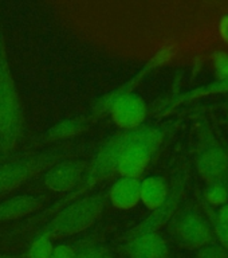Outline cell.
Listing matches in <instances>:
<instances>
[{"instance_id": "obj_25", "label": "cell", "mask_w": 228, "mask_h": 258, "mask_svg": "<svg viewBox=\"0 0 228 258\" xmlns=\"http://www.w3.org/2000/svg\"><path fill=\"white\" fill-rule=\"evenodd\" d=\"M217 31L225 44H228V14L223 15L217 24Z\"/></svg>"}, {"instance_id": "obj_9", "label": "cell", "mask_w": 228, "mask_h": 258, "mask_svg": "<svg viewBox=\"0 0 228 258\" xmlns=\"http://www.w3.org/2000/svg\"><path fill=\"white\" fill-rule=\"evenodd\" d=\"M109 114L121 131H133L142 125L148 114V106L142 96L133 92L117 101Z\"/></svg>"}, {"instance_id": "obj_5", "label": "cell", "mask_w": 228, "mask_h": 258, "mask_svg": "<svg viewBox=\"0 0 228 258\" xmlns=\"http://www.w3.org/2000/svg\"><path fill=\"white\" fill-rule=\"evenodd\" d=\"M68 149L58 148L46 153H36L31 156L4 161L0 164V195L8 194L30 180L39 172H44L51 165L63 160Z\"/></svg>"}, {"instance_id": "obj_4", "label": "cell", "mask_w": 228, "mask_h": 258, "mask_svg": "<svg viewBox=\"0 0 228 258\" xmlns=\"http://www.w3.org/2000/svg\"><path fill=\"white\" fill-rule=\"evenodd\" d=\"M126 135H128V131H120L105 141V144L101 147L100 151L97 152V155L92 160V164L88 165V169H86V173H85L81 184L68 197L56 202L54 207L48 209L46 213L55 211V210L58 211L67 205L70 201L78 197H82L86 191L92 189L94 185L112 177L117 172L118 160H120L121 151L124 147Z\"/></svg>"}, {"instance_id": "obj_15", "label": "cell", "mask_w": 228, "mask_h": 258, "mask_svg": "<svg viewBox=\"0 0 228 258\" xmlns=\"http://www.w3.org/2000/svg\"><path fill=\"white\" fill-rule=\"evenodd\" d=\"M169 195L167 179L160 175H152L142 179L140 183V202L150 211L164 205Z\"/></svg>"}, {"instance_id": "obj_27", "label": "cell", "mask_w": 228, "mask_h": 258, "mask_svg": "<svg viewBox=\"0 0 228 258\" xmlns=\"http://www.w3.org/2000/svg\"><path fill=\"white\" fill-rule=\"evenodd\" d=\"M0 258H2V257H0Z\"/></svg>"}, {"instance_id": "obj_24", "label": "cell", "mask_w": 228, "mask_h": 258, "mask_svg": "<svg viewBox=\"0 0 228 258\" xmlns=\"http://www.w3.org/2000/svg\"><path fill=\"white\" fill-rule=\"evenodd\" d=\"M215 233H216V237L220 241V245L225 250H228V225L215 223Z\"/></svg>"}, {"instance_id": "obj_8", "label": "cell", "mask_w": 228, "mask_h": 258, "mask_svg": "<svg viewBox=\"0 0 228 258\" xmlns=\"http://www.w3.org/2000/svg\"><path fill=\"white\" fill-rule=\"evenodd\" d=\"M177 242L185 249H200L211 242V230L204 219L193 211H183L173 225Z\"/></svg>"}, {"instance_id": "obj_18", "label": "cell", "mask_w": 228, "mask_h": 258, "mask_svg": "<svg viewBox=\"0 0 228 258\" xmlns=\"http://www.w3.org/2000/svg\"><path fill=\"white\" fill-rule=\"evenodd\" d=\"M74 246H75V258H114V255L98 242H81Z\"/></svg>"}, {"instance_id": "obj_23", "label": "cell", "mask_w": 228, "mask_h": 258, "mask_svg": "<svg viewBox=\"0 0 228 258\" xmlns=\"http://www.w3.org/2000/svg\"><path fill=\"white\" fill-rule=\"evenodd\" d=\"M50 258H75V246L70 243H59L54 246Z\"/></svg>"}, {"instance_id": "obj_1", "label": "cell", "mask_w": 228, "mask_h": 258, "mask_svg": "<svg viewBox=\"0 0 228 258\" xmlns=\"http://www.w3.org/2000/svg\"><path fill=\"white\" fill-rule=\"evenodd\" d=\"M24 113L19 90L8 62L6 42L0 34V153L7 156L23 133Z\"/></svg>"}, {"instance_id": "obj_12", "label": "cell", "mask_w": 228, "mask_h": 258, "mask_svg": "<svg viewBox=\"0 0 228 258\" xmlns=\"http://www.w3.org/2000/svg\"><path fill=\"white\" fill-rule=\"evenodd\" d=\"M180 188H177V187H175L172 191H169V195L164 205L159 207L157 210H155V211H152V214L144 222L138 223L134 229L129 230L128 233L124 234V239L128 241L130 238L140 235V234L157 231V229L160 226H163L165 222L168 221L169 217L172 215V213L176 209L177 202H179V198H180Z\"/></svg>"}, {"instance_id": "obj_7", "label": "cell", "mask_w": 228, "mask_h": 258, "mask_svg": "<svg viewBox=\"0 0 228 258\" xmlns=\"http://www.w3.org/2000/svg\"><path fill=\"white\" fill-rule=\"evenodd\" d=\"M168 58V51H167V50H163V51H160L159 54H156L153 59L149 60L148 63L145 64L144 68L137 73L136 76L132 77L130 80L124 82L122 85H120L118 88L113 89L112 92L104 94L100 100H97V102L93 105L92 109H90V112H89L88 114V116L90 117V120H98L101 117H105L106 114H109L117 101L121 100L122 97L128 96V94L133 93V89L136 88L137 85H138V82L148 74V72L150 69H155L156 66H159V64L164 63Z\"/></svg>"}, {"instance_id": "obj_14", "label": "cell", "mask_w": 228, "mask_h": 258, "mask_svg": "<svg viewBox=\"0 0 228 258\" xmlns=\"http://www.w3.org/2000/svg\"><path fill=\"white\" fill-rule=\"evenodd\" d=\"M43 197L36 195H15L0 202V222L14 221L27 217L42 209L44 205Z\"/></svg>"}, {"instance_id": "obj_16", "label": "cell", "mask_w": 228, "mask_h": 258, "mask_svg": "<svg viewBox=\"0 0 228 258\" xmlns=\"http://www.w3.org/2000/svg\"><path fill=\"white\" fill-rule=\"evenodd\" d=\"M90 122H92V120L89 116L64 118V120L59 121L58 124L52 125L51 128H48L43 135L42 141L48 143V141H60L71 139V137L80 135L81 132H84L85 129H88Z\"/></svg>"}, {"instance_id": "obj_13", "label": "cell", "mask_w": 228, "mask_h": 258, "mask_svg": "<svg viewBox=\"0 0 228 258\" xmlns=\"http://www.w3.org/2000/svg\"><path fill=\"white\" fill-rule=\"evenodd\" d=\"M140 179L120 176L112 184L108 199L116 209L130 210L140 203Z\"/></svg>"}, {"instance_id": "obj_20", "label": "cell", "mask_w": 228, "mask_h": 258, "mask_svg": "<svg viewBox=\"0 0 228 258\" xmlns=\"http://www.w3.org/2000/svg\"><path fill=\"white\" fill-rule=\"evenodd\" d=\"M212 63L215 74L219 81L228 80V52L223 50L213 52Z\"/></svg>"}, {"instance_id": "obj_10", "label": "cell", "mask_w": 228, "mask_h": 258, "mask_svg": "<svg viewBox=\"0 0 228 258\" xmlns=\"http://www.w3.org/2000/svg\"><path fill=\"white\" fill-rule=\"evenodd\" d=\"M122 251L126 258H167L169 254L167 242L157 231L130 238Z\"/></svg>"}, {"instance_id": "obj_6", "label": "cell", "mask_w": 228, "mask_h": 258, "mask_svg": "<svg viewBox=\"0 0 228 258\" xmlns=\"http://www.w3.org/2000/svg\"><path fill=\"white\" fill-rule=\"evenodd\" d=\"M88 161L60 160L44 171L43 184L54 192H72L84 179Z\"/></svg>"}, {"instance_id": "obj_3", "label": "cell", "mask_w": 228, "mask_h": 258, "mask_svg": "<svg viewBox=\"0 0 228 258\" xmlns=\"http://www.w3.org/2000/svg\"><path fill=\"white\" fill-rule=\"evenodd\" d=\"M161 140L163 133L155 126L141 125L140 128L128 131L118 160L117 173H120L121 176L140 179L160 147Z\"/></svg>"}, {"instance_id": "obj_21", "label": "cell", "mask_w": 228, "mask_h": 258, "mask_svg": "<svg viewBox=\"0 0 228 258\" xmlns=\"http://www.w3.org/2000/svg\"><path fill=\"white\" fill-rule=\"evenodd\" d=\"M195 258H228V250L219 243L209 242L200 249H197Z\"/></svg>"}, {"instance_id": "obj_19", "label": "cell", "mask_w": 228, "mask_h": 258, "mask_svg": "<svg viewBox=\"0 0 228 258\" xmlns=\"http://www.w3.org/2000/svg\"><path fill=\"white\" fill-rule=\"evenodd\" d=\"M205 198L209 205L220 207V206L228 203V188L221 181L211 183L205 189Z\"/></svg>"}, {"instance_id": "obj_22", "label": "cell", "mask_w": 228, "mask_h": 258, "mask_svg": "<svg viewBox=\"0 0 228 258\" xmlns=\"http://www.w3.org/2000/svg\"><path fill=\"white\" fill-rule=\"evenodd\" d=\"M228 92V80L217 81V82H213L211 85H207L203 89H197L195 92L188 93L187 96L183 98V100H191V98H195L197 96H204V94H211V93H223Z\"/></svg>"}, {"instance_id": "obj_17", "label": "cell", "mask_w": 228, "mask_h": 258, "mask_svg": "<svg viewBox=\"0 0 228 258\" xmlns=\"http://www.w3.org/2000/svg\"><path fill=\"white\" fill-rule=\"evenodd\" d=\"M52 249H54V243L51 238L47 234L39 233L30 243L26 255L27 258H50Z\"/></svg>"}, {"instance_id": "obj_2", "label": "cell", "mask_w": 228, "mask_h": 258, "mask_svg": "<svg viewBox=\"0 0 228 258\" xmlns=\"http://www.w3.org/2000/svg\"><path fill=\"white\" fill-rule=\"evenodd\" d=\"M108 203V194H92L62 207L40 233L51 238L70 237L88 230L101 218Z\"/></svg>"}, {"instance_id": "obj_26", "label": "cell", "mask_w": 228, "mask_h": 258, "mask_svg": "<svg viewBox=\"0 0 228 258\" xmlns=\"http://www.w3.org/2000/svg\"><path fill=\"white\" fill-rule=\"evenodd\" d=\"M216 223L228 225V203L220 206L216 213Z\"/></svg>"}, {"instance_id": "obj_11", "label": "cell", "mask_w": 228, "mask_h": 258, "mask_svg": "<svg viewBox=\"0 0 228 258\" xmlns=\"http://www.w3.org/2000/svg\"><path fill=\"white\" fill-rule=\"evenodd\" d=\"M197 171L209 183H217L228 171V155L220 147H209L197 157Z\"/></svg>"}]
</instances>
